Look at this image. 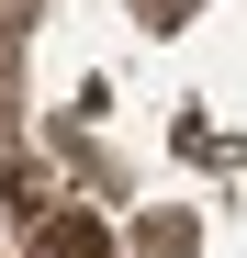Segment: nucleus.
<instances>
[{
	"label": "nucleus",
	"instance_id": "1",
	"mask_svg": "<svg viewBox=\"0 0 247 258\" xmlns=\"http://www.w3.org/2000/svg\"><path fill=\"white\" fill-rule=\"evenodd\" d=\"M23 236H34V258H112V247H101V225H79L68 202H45V213H23Z\"/></svg>",
	"mask_w": 247,
	"mask_h": 258
}]
</instances>
